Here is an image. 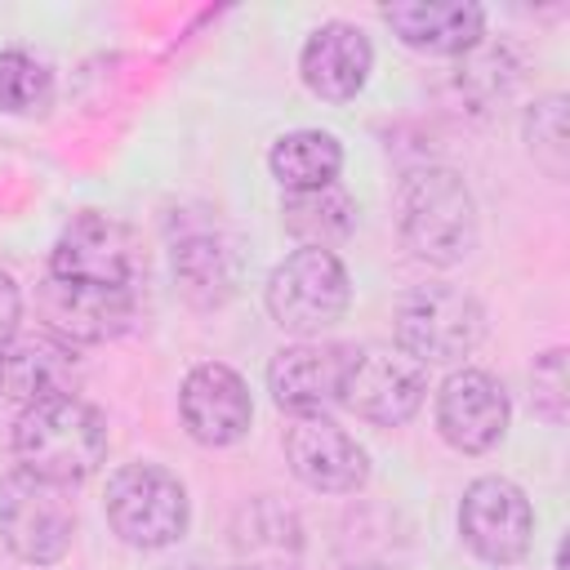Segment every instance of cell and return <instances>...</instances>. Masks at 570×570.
Returning <instances> with one entry per match:
<instances>
[{
  "instance_id": "8fae6325",
  "label": "cell",
  "mask_w": 570,
  "mask_h": 570,
  "mask_svg": "<svg viewBox=\"0 0 570 570\" xmlns=\"http://www.w3.org/2000/svg\"><path fill=\"white\" fill-rule=\"evenodd\" d=\"M285 463L316 494H356L370 481L365 445L325 414H298L285 428Z\"/></svg>"
},
{
  "instance_id": "d6986e66",
  "label": "cell",
  "mask_w": 570,
  "mask_h": 570,
  "mask_svg": "<svg viewBox=\"0 0 570 570\" xmlns=\"http://www.w3.org/2000/svg\"><path fill=\"white\" fill-rule=\"evenodd\" d=\"M236 570H307L303 521L289 503L258 494L232 517Z\"/></svg>"
},
{
  "instance_id": "5bb4252c",
  "label": "cell",
  "mask_w": 570,
  "mask_h": 570,
  "mask_svg": "<svg viewBox=\"0 0 570 570\" xmlns=\"http://www.w3.org/2000/svg\"><path fill=\"white\" fill-rule=\"evenodd\" d=\"M352 356L356 347L347 343L298 338L267 361V392L289 414H325L334 401H343Z\"/></svg>"
},
{
  "instance_id": "d4e9b609",
  "label": "cell",
  "mask_w": 570,
  "mask_h": 570,
  "mask_svg": "<svg viewBox=\"0 0 570 570\" xmlns=\"http://www.w3.org/2000/svg\"><path fill=\"white\" fill-rule=\"evenodd\" d=\"M530 387H534V410H539L548 423H566V414H570L566 347H548L543 356H534V370H530Z\"/></svg>"
},
{
  "instance_id": "277c9868",
  "label": "cell",
  "mask_w": 570,
  "mask_h": 570,
  "mask_svg": "<svg viewBox=\"0 0 570 570\" xmlns=\"http://www.w3.org/2000/svg\"><path fill=\"white\" fill-rule=\"evenodd\" d=\"M102 512L111 530L129 548H142V552L174 548L191 525L187 485L160 463H120L107 476Z\"/></svg>"
},
{
  "instance_id": "3957f363",
  "label": "cell",
  "mask_w": 570,
  "mask_h": 570,
  "mask_svg": "<svg viewBox=\"0 0 570 570\" xmlns=\"http://www.w3.org/2000/svg\"><path fill=\"white\" fill-rule=\"evenodd\" d=\"M347 303H352V276L334 249L298 245L267 272L263 285L267 316L298 338H316L321 330L338 325Z\"/></svg>"
},
{
  "instance_id": "44dd1931",
  "label": "cell",
  "mask_w": 570,
  "mask_h": 570,
  "mask_svg": "<svg viewBox=\"0 0 570 570\" xmlns=\"http://www.w3.org/2000/svg\"><path fill=\"white\" fill-rule=\"evenodd\" d=\"M281 218H285L289 236H298L303 245L330 249L343 236H352V227H356V200L338 183L316 187V191H289L285 205H281Z\"/></svg>"
},
{
  "instance_id": "ffe728a7",
  "label": "cell",
  "mask_w": 570,
  "mask_h": 570,
  "mask_svg": "<svg viewBox=\"0 0 570 570\" xmlns=\"http://www.w3.org/2000/svg\"><path fill=\"white\" fill-rule=\"evenodd\" d=\"M267 169L285 196L330 187V183H338V169H343V142L330 129H289L272 142Z\"/></svg>"
},
{
  "instance_id": "2e32d148",
  "label": "cell",
  "mask_w": 570,
  "mask_h": 570,
  "mask_svg": "<svg viewBox=\"0 0 570 570\" xmlns=\"http://www.w3.org/2000/svg\"><path fill=\"white\" fill-rule=\"evenodd\" d=\"M379 18L405 49L436 58H463L485 40V9L472 0H392Z\"/></svg>"
},
{
  "instance_id": "8992f818",
  "label": "cell",
  "mask_w": 570,
  "mask_h": 570,
  "mask_svg": "<svg viewBox=\"0 0 570 570\" xmlns=\"http://www.w3.org/2000/svg\"><path fill=\"white\" fill-rule=\"evenodd\" d=\"M49 276L138 294L147 281V254L129 223L85 209L58 232V240L49 249Z\"/></svg>"
},
{
  "instance_id": "7a4b0ae2",
  "label": "cell",
  "mask_w": 570,
  "mask_h": 570,
  "mask_svg": "<svg viewBox=\"0 0 570 570\" xmlns=\"http://www.w3.org/2000/svg\"><path fill=\"white\" fill-rule=\"evenodd\" d=\"M396 232L405 249L432 267H454L476 249V196L459 169L419 165L396 187Z\"/></svg>"
},
{
  "instance_id": "4316f807",
  "label": "cell",
  "mask_w": 570,
  "mask_h": 570,
  "mask_svg": "<svg viewBox=\"0 0 570 570\" xmlns=\"http://www.w3.org/2000/svg\"><path fill=\"white\" fill-rule=\"evenodd\" d=\"M352 570H379V566H352Z\"/></svg>"
},
{
  "instance_id": "6da1fadb",
  "label": "cell",
  "mask_w": 570,
  "mask_h": 570,
  "mask_svg": "<svg viewBox=\"0 0 570 570\" xmlns=\"http://www.w3.org/2000/svg\"><path fill=\"white\" fill-rule=\"evenodd\" d=\"M9 441H13V459L22 472L71 490L102 468L107 419L98 405L80 396H53V401L18 410Z\"/></svg>"
},
{
  "instance_id": "52a82bcc",
  "label": "cell",
  "mask_w": 570,
  "mask_h": 570,
  "mask_svg": "<svg viewBox=\"0 0 570 570\" xmlns=\"http://www.w3.org/2000/svg\"><path fill=\"white\" fill-rule=\"evenodd\" d=\"M0 539L22 566H53L76 539V503L62 485L22 468L0 476Z\"/></svg>"
},
{
  "instance_id": "4fadbf2b",
  "label": "cell",
  "mask_w": 570,
  "mask_h": 570,
  "mask_svg": "<svg viewBox=\"0 0 570 570\" xmlns=\"http://www.w3.org/2000/svg\"><path fill=\"white\" fill-rule=\"evenodd\" d=\"M178 414L191 441L223 450L236 445L249 423H254V396L245 387V379L223 365V361H200L187 370L183 387H178Z\"/></svg>"
},
{
  "instance_id": "83f0119b",
  "label": "cell",
  "mask_w": 570,
  "mask_h": 570,
  "mask_svg": "<svg viewBox=\"0 0 570 570\" xmlns=\"http://www.w3.org/2000/svg\"><path fill=\"white\" fill-rule=\"evenodd\" d=\"M232 570H236V566H232Z\"/></svg>"
},
{
  "instance_id": "30bf717a",
  "label": "cell",
  "mask_w": 570,
  "mask_h": 570,
  "mask_svg": "<svg viewBox=\"0 0 570 570\" xmlns=\"http://www.w3.org/2000/svg\"><path fill=\"white\" fill-rule=\"evenodd\" d=\"M512 401L490 370H450L436 387V432L459 454H485L508 436Z\"/></svg>"
},
{
  "instance_id": "9a60e30c",
  "label": "cell",
  "mask_w": 570,
  "mask_h": 570,
  "mask_svg": "<svg viewBox=\"0 0 570 570\" xmlns=\"http://www.w3.org/2000/svg\"><path fill=\"white\" fill-rule=\"evenodd\" d=\"M80 383V356L58 334H13V343L0 347V396L13 405H40L53 396H76Z\"/></svg>"
},
{
  "instance_id": "484cf974",
  "label": "cell",
  "mask_w": 570,
  "mask_h": 570,
  "mask_svg": "<svg viewBox=\"0 0 570 570\" xmlns=\"http://www.w3.org/2000/svg\"><path fill=\"white\" fill-rule=\"evenodd\" d=\"M18 321H22V294H18L13 276H9V272H0V347H4V343H13Z\"/></svg>"
},
{
  "instance_id": "7c38bea8",
  "label": "cell",
  "mask_w": 570,
  "mask_h": 570,
  "mask_svg": "<svg viewBox=\"0 0 570 570\" xmlns=\"http://www.w3.org/2000/svg\"><path fill=\"white\" fill-rule=\"evenodd\" d=\"M36 307L45 316V330L62 343H107L120 338L138 321V294L129 289H102V285H76L45 276L36 289Z\"/></svg>"
},
{
  "instance_id": "ba28073f",
  "label": "cell",
  "mask_w": 570,
  "mask_h": 570,
  "mask_svg": "<svg viewBox=\"0 0 570 570\" xmlns=\"http://www.w3.org/2000/svg\"><path fill=\"white\" fill-rule=\"evenodd\" d=\"M459 534L463 543L490 561L512 566L530 552L534 539V508L525 490L508 476H476L459 499Z\"/></svg>"
},
{
  "instance_id": "9c48e42d",
  "label": "cell",
  "mask_w": 570,
  "mask_h": 570,
  "mask_svg": "<svg viewBox=\"0 0 570 570\" xmlns=\"http://www.w3.org/2000/svg\"><path fill=\"white\" fill-rule=\"evenodd\" d=\"M428 396V370L410 361L401 347H356L343 383V405L374 423V428H401L419 414Z\"/></svg>"
},
{
  "instance_id": "e0dca14e",
  "label": "cell",
  "mask_w": 570,
  "mask_h": 570,
  "mask_svg": "<svg viewBox=\"0 0 570 570\" xmlns=\"http://www.w3.org/2000/svg\"><path fill=\"white\" fill-rule=\"evenodd\" d=\"M374 71V45L356 22H321L298 49V76L321 102H352Z\"/></svg>"
},
{
  "instance_id": "ac0fdd59",
  "label": "cell",
  "mask_w": 570,
  "mask_h": 570,
  "mask_svg": "<svg viewBox=\"0 0 570 570\" xmlns=\"http://www.w3.org/2000/svg\"><path fill=\"white\" fill-rule=\"evenodd\" d=\"M169 263H174L178 294L200 312L223 307L240 285V249L218 223L183 227L169 245Z\"/></svg>"
},
{
  "instance_id": "7402d4cb",
  "label": "cell",
  "mask_w": 570,
  "mask_h": 570,
  "mask_svg": "<svg viewBox=\"0 0 570 570\" xmlns=\"http://www.w3.org/2000/svg\"><path fill=\"white\" fill-rule=\"evenodd\" d=\"M53 98V76L40 58L27 49H4L0 53V111L4 116H36Z\"/></svg>"
},
{
  "instance_id": "cb8c5ba5",
  "label": "cell",
  "mask_w": 570,
  "mask_h": 570,
  "mask_svg": "<svg viewBox=\"0 0 570 570\" xmlns=\"http://www.w3.org/2000/svg\"><path fill=\"white\" fill-rule=\"evenodd\" d=\"M459 89L485 111V107H494V102H503L508 94H512V85H517V62H512V53L503 49V45H476V49H468L463 58H459Z\"/></svg>"
},
{
  "instance_id": "603a6c76",
  "label": "cell",
  "mask_w": 570,
  "mask_h": 570,
  "mask_svg": "<svg viewBox=\"0 0 570 570\" xmlns=\"http://www.w3.org/2000/svg\"><path fill=\"white\" fill-rule=\"evenodd\" d=\"M525 147H530L534 165L548 178H566V169H570V129H566V98L561 94H548V98L530 102Z\"/></svg>"
},
{
  "instance_id": "5b68a950",
  "label": "cell",
  "mask_w": 570,
  "mask_h": 570,
  "mask_svg": "<svg viewBox=\"0 0 570 570\" xmlns=\"http://www.w3.org/2000/svg\"><path fill=\"white\" fill-rule=\"evenodd\" d=\"M392 330H396V347L410 361H419L423 370L428 365H454L481 343L485 307L463 285L428 281V285H414L410 294H401Z\"/></svg>"
}]
</instances>
